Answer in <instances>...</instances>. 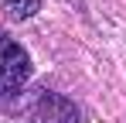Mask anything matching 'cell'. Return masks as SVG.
<instances>
[{
  "mask_svg": "<svg viewBox=\"0 0 126 123\" xmlns=\"http://www.w3.org/2000/svg\"><path fill=\"white\" fill-rule=\"evenodd\" d=\"M38 7H41V0H10V3H7V17L27 20V17L38 14Z\"/></svg>",
  "mask_w": 126,
  "mask_h": 123,
  "instance_id": "3957f363",
  "label": "cell"
},
{
  "mask_svg": "<svg viewBox=\"0 0 126 123\" xmlns=\"http://www.w3.org/2000/svg\"><path fill=\"white\" fill-rule=\"evenodd\" d=\"M31 116L38 123H82L75 102L58 96V92H41L34 99V106H31Z\"/></svg>",
  "mask_w": 126,
  "mask_h": 123,
  "instance_id": "7a4b0ae2",
  "label": "cell"
},
{
  "mask_svg": "<svg viewBox=\"0 0 126 123\" xmlns=\"http://www.w3.org/2000/svg\"><path fill=\"white\" fill-rule=\"evenodd\" d=\"M31 75V58L14 38L0 31V96H14Z\"/></svg>",
  "mask_w": 126,
  "mask_h": 123,
  "instance_id": "6da1fadb",
  "label": "cell"
}]
</instances>
